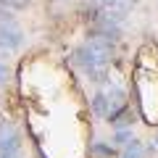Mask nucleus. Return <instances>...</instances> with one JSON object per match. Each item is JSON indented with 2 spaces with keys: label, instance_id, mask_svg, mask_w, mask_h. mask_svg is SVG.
<instances>
[{
  "label": "nucleus",
  "instance_id": "nucleus-1",
  "mask_svg": "<svg viewBox=\"0 0 158 158\" xmlns=\"http://www.w3.org/2000/svg\"><path fill=\"white\" fill-rule=\"evenodd\" d=\"M19 150H21V137L16 127L3 121L0 124V158H19Z\"/></svg>",
  "mask_w": 158,
  "mask_h": 158
},
{
  "label": "nucleus",
  "instance_id": "nucleus-8",
  "mask_svg": "<svg viewBox=\"0 0 158 158\" xmlns=\"http://www.w3.org/2000/svg\"><path fill=\"white\" fill-rule=\"evenodd\" d=\"M8 79H11V69H8L6 61H0V85H6Z\"/></svg>",
  "mask_w": 158,
  "mask_h": 158
},
{
  "label": "nucleus",
  "instance_id": "nucleus-7",
  "mask_svg": "<svg viewBox=\"0 0 158 158\" xmlns=\"http://www.w3.org/2000/svg\"><path fill=\"white\" fill-rule=\"evenodd\" d=\"M113 142H118V145H129V142H132V132L129 129H118L116 137H113Z\"/></svg>",
  "mask_w": 158,
  "mask_h": 158
},
{
  "label": "nucleus",
  "instance_id": "nucleus-4",
  "mask_svg": "<svg viewBox=\"0 0 158 158\" xmlns=\"http://www.w3.org/2000/svg\"><path fill=\"white\" fill-rule=\"evenodd\" d=\"M129 6H132V0H103V11L116 16L118 21L124 19V13L129 11Z\"/></svg>",
  "mask_w": 158,
  "mask_h": 158
},
{
  "label": "nucleus",
  "instance_id": "nucleus-2",
  "mask_svg": "<svg viewBox=\"0 0 158 158\" xmlns=\"http://www.w3.org/2000/svg\"><path fill=\"white\" fill-rule=\"evenodd\" d=\"M85 45H87V50L92 53V58H95L100 66H108V61H111V53H113V48H111V42H108V40L90 34V40H87Z\"/></svg>",
  "mask_w": 158,
  "mask_h": 158
},
{
  "label": "nucleus",
  "instance_id": "nucleus-9",
  "mask_svg": "<svg viewBox=\"0 0 158 158\" xmlns=\"http://www.w3.org/2000/svg\"><path fill=\"white\" fill-rule=\"evenodd\" d=\"M92 150H95V153H100V156H111V148H106V145H95V148H92Z\"/></svg>",
  "mask_w": 158,
  "mask_h": 158
},
{
  "label": "nucleus",
  "instance_id": "nucleus-5",
  "mask_svg": "<svg viewBox=\"0 0 158 158\" xmlns=\"http://www.w3.org/2000/svg\"><path fill=\"white\" fill-rule=\"evenodd\" d=\"M92 111H95L98 116H108L111 106H108V98H106V92H98V95L92 98Z\"/></svg>",
  "mask_w": 158,
  "mask_h": 158
},
{
  "label": "nucleus",
  "instance_id": "nucleus-10",
  "mask_svg": "<svg viewBox=\"0 0 158 158\" xmlns=\"http://www.w3.org/2000/svg\"><path fill=\"white\" fill-rule=\"evenodd\" d=\"M148 150H150V153H158V135H156V140L150 142V148H148Z\"/></svg>",
  "mask_w": 158,
  "mask_h": 158
},
{
  "label": "nucleus",
  "instance_id": "nucleus-3",
  "mask_svg": "<svg viewBox=\"0 0 158 158\" xmlns=\"http://www.w3.org/2000/svg\"><path fill=\"white\" fill-rule=\"evenodd\" d=\"M24 42V32L19 29V24H3L0 27V45L6 48V50H19Z\"/></svg>",
  "mask_w": 158,
  "mask_h": 158
},
{
  "label": "nucleus",
  "instance_id": "nucleus-6",
  "mask_svg": "<svg viewBox=\"0 0 158 158\" xmlns=\"http://www.w3.org/2000/svg\"><path fill=\"white\" fill-rule=\"evenodd\" d=\"M121 158H145V150H142V145L137 140H132L129 145H127V150H124Z\"/></svg>",
  "mask_w": 158,
  "mask_h": 158
}]
</instances>
